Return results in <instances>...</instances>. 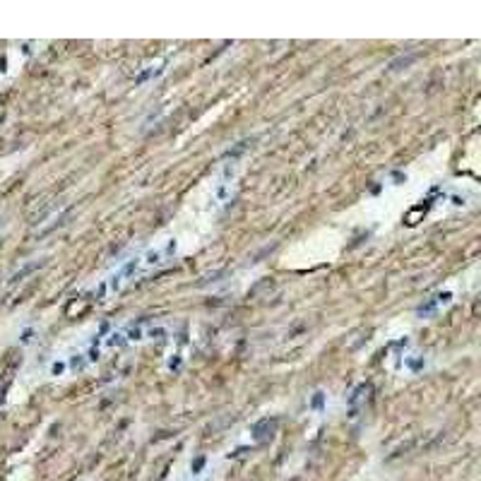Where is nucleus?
<instances>
[{
    "label": "nucleus",
    "mask_w": 481,
    "mask_h": 481,
    "mask_svg": "<svg viewBox=\"0 0 481 481\" xmlns=\"http://www.w3.org/2000/svg\"><path fill=\"white\" fill-rule=\"evenodd\" d=\"M140 272H142L140 255H135V257H128L123 265H118V270H115L109 279H104L101 289H104L106 294H115V291H120V289H123V286H125L128 282H133V279H135Z\"/></svg>",
    "instance_id": "nucleus-1"
},
{
    "label": "nucleus",
    "mask_w": 481,
    "mask_h": 481,
    "mask_svg": "<svg viewBox=\"0 0 481 481\" xmlns=\"http://www.w3.org/2000/svg\"><path fill=\"white\" fill-rule=\"evenodd\" d=\"M455 301V294L453 291H438V294H433L431 298H426V303L419 306V311L416 315L424 320V318H435L438 313H443L450 303Z\"/></svg>",
    "instance_id": "nucleus-4"
},
{
    "label": "nucleus",
    "mask_w": 481,
    "mask_h": 481,
    "mask_svg": "<svg viewBox=\"0 0 481 481\" xmlns=\"http://www.w3.org/2000/svg\"><path fill=\"white\" fill-rule=\"evenodd\" d=\"M395 370L407 373V375H419V373H424L426 370V354L424 351H416V349L402 351L399 356H395Z\"/></svg>",
    "instance_id": "nucleus-3"
},
{
    "label": "nucleus",
    "mask_w": 481,
    "mask_h": 481,
    "mask_svg": "<svg viewBox=\"0 0 481 481\" xmlns=\"http://www.w3.org/2000/svg\"><path fill=\"white\" fill-rule=\"evenodd\" d=\"M176 251H178V241H176V238H169L166 243H161V246H157V248L144 251V253L140 255L142 272H147V270H152V267H159V265H164V262L173 260Z\"/></svg>",
    "instance_id": "nucleus-2"
},
{
    "label": "nucleus",
    "mask_w": 481,
    "mask_h": 481,
    "mask_svg": "<svg viewBox=\"0 0 481 481\" xmlns=\"http://www.w3.org/2000/svg\"><path fill=\"white\" fill-rule=\"evenodd\" d=\"M308 409H311L313 414H325V409H327V392L325 390H315L311 395Z\"/></svg>",
    "instance_id": "nucleus-5"
},
{
    "label": "nucleus",
    "mask_w": 481,
    "mask_h": 481,
    "mask_svg": "<svg viewBox=\"0 0 481 481\" xmlns=\"http://www.w3.org/2000/svg\"><path fill=\"white\" fill-rule=\"evenodd\" d=\"M48 375H53V378H60V375H68V364H65V356H60L56 359L51 368H48Z\"/></svg>",
    "instance_id": "nucleus-6"
}]
</instances>
